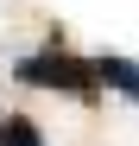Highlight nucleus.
<instances>
[{"label":"nucleus","mask_w":139,"mask_h":146,"mask_svg":"<svg viewBox=\"0 0 139 146\" xmlns=\"http://www.w3.org/2000/svg\"><path fill=\"white\" fill-rule=\"evenodd\" d=\"M0 146H44L32 114H0Z\"/></svg>","instance_id":"f03ea898"},{"label":"nucleus","mask_w":139,"mask_h":146,"mask_svg":"<svg viewBox=\"0 0 139 146\" xmlns=\"http://www.w3.org/2000/svg\"><path fill=\"white\" fill-rule=\"evenodd\" d=\"M19 83L63 89V95H76V102H101V64H95V57H76V51H63V44H51V51L26 57V64H19Z\"/></svg>","instance_id":"f257e3e1"},{"label":"nucleus","mask_w":139,"mask_h":146,"mask_svg":"<svg viewBox=\"0 0 139 146\" xmlns=\"http://www.w3.org/2000/svg\"><path fill=\"white\" fill-rule=\"evenodd\" d=\"M101 64V83H114V89H127L133 102H139V70L127 64V57H95Z\"/></svg>","instance_id":"7ed1b4c3"}]
</instances>
